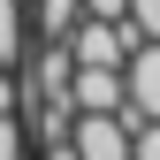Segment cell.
Segmentation results:
<instances>
[{
    "instance_id": "30bf717a",
    "label": "cell",
    "mask_w": 160,
    "mask_h": 160,
    "mask_svg": "<svg viewBox=\"0 0 160 160\" xmlns=\"http://www.w3.org/2000/svg\"><path fill=\"white\" fill-rule=\"evenodd\" d=\"M15 107H23V76L0 61V114H15Z\"/></svg>"
},
{
    "instance_id": "52a82bcc",
    "label": "cell",
    "mask_w": 160,
    "mask_h": 160,
    "mask_svg": "<svg viewBox=\"0 0 160 160\" xmlns=\"http://www.w3.org/2000/svg\"><path fill=\"white\" fill-rule=\"evenodd\" d=\"M76 15H84V0H38V15H31V23H38V38H69Z\"/></svg>"
},
{
    "instance_id": "5b68a950",
    "label": "cell",
    "mask_w": 160,
    "mask_h": 160,
    "mask_svg": "<svg viewBox=\"0 0 160 160\" xmlns=\"http://www.w3.org/2000/svg\"><path fill=\"white\" fill-rule=\"evenodd\" d=\"M69 46H61V38H46V46H38V61H31V92L38 99H46V92H69Z\"/></svg>"
},
{
    "instance_id": "6da1fadb",
    "label": "cell",
    "mask_w": 160,
    "mask_h": 160,
    "mask_svg": "<svg viewBox=\"0 0 160 160\" xmlns=\"http://www.w3.org/2000/svg\"><path fill=\"white\" fill-rule=\"evenodd\" d=\"M122 122H160V38L122 53Z\"/></svg>"
},
{
    "instance_id": "8992f818",
    "label": "cell",
    "mask_w": 160,
    "mask_h": 160,
    "mask_svg": "<svg viewBox=\"0 0 160 160\" xmlns=\"http://www.w3.org/2000/svg\"><path fill=\"white\" fill-rule=\"evenodd\" d=\"M23 15H31L23 0H0V61H8V69L31 53V23H23Z\"/></svg>"
},
{
    "instance_id": "277c9868",
    "label": "cell",
    "mask_w": 160,
    "mask_h": 160,
    "mask_svg": "<svg viewBox=\"0 0 160 160\" xmlns=\"http://www.w3.org/2000/svg\"><path fill=\"white\" fill-rule=\"evenodd\" d=\"M69 107H76V114H122V69L76 61V69H69Z\"/></svg>"
},
{
    "instance_id": "8fae6325",
    "label": "cell",
    "mask_w": 160,
    "mask_h": 160,
    "mask_svg": "<svg viewBox=\"0 0 160 160\" xmlns=\"http://www.w3.org/2000/svg\"><path fill=\"white\" fill-rule=\"evenodd\" d=\"M0 160H23V122L15 114H0Z\"/></svg>"
},
{
    "instance_id": "9c48e42d",
    "label": "cell",
    "mask_w": 160,
    "mask_h": 160,
    "mask_svg": "<svg viewBox=\"0 0 160 160\" xmlns=\"http://www.w3.org/2000/svg\"><path fill=\"white\" fill-rule=\"evenodd\" d=\"M130 160H160V122H130Z\"/></svg>"
},
{
    "instance_id": "3957f363",
    "label": "cell",
    "mask_w": 160,
    "mask_h": 160,
    "mask_svg": "<svg viewBox=\"0 0 160 160\" xmlns=\"http://www.w3.org/2000/svg\"><path fill=\"white\" fill-rule=\"evenodd\" d=\"M69 152L76 160H130V122L122 114H69Z\"/></svg>"
},
{
    "instance_id": "7a4b0ae2",
    "label": "cell",
    "mask_w": 160,
    "mask_h": 160,
    "mask_svg": "<svg viewBox=\"0 0 160 160\" xmlns=\"http://www.w3.org/2000/svg\"><path fill=\"white\" fill-rule=\"evenodd\" d=\"M61 46H69V61H107V69H122V53L137 46V38H130L122 15H76Z\"/></svg>"
},
{
    "instance_id": "7c38bea8",
    "label": "cell",
    "mask_w": 160,
    "mask_h": 160,
    "mask_svg": "<svg viewBox=\"0 0 160 160\" xmlns=\"http://www.w3.org/2000/svg\"><path fill=\"white\" fill-rule=\"evenodd\" d=\"M130 0H84V15H122Z\"/></svg>"
},
{
    "instance_id": "ba28073f",
    "label": "cell",
    "mask_w": 160,
    "mask_h": 160,
    "mask_svg": "<svg viewBox=\"0 0 160 160\" xmlns=\"http://www.w3.org/2000/svg\"><path fill=\"white\" fill-rule=\"evenodd\" d=\"M122 23H130V38H160V0H130Z\"/></svg>"
}]
</instances>
